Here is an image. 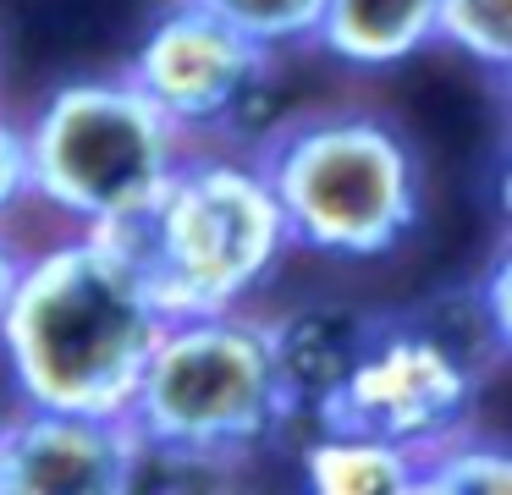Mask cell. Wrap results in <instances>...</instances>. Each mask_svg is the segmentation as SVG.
<instances>
[{
	"label": "cell",
	"instance_id": "2",
	"mask_svg": "<svg viewBox=\"0 0 512 495\" xmlns=\"http://www.w3.org/2000/svg\"><path fill=\"white\" fill-rule=\"evenodd\" d=\"M292 248L386 259L424 226V154L386 110L336 105L270 127L254 149Z\"/></svg>",
	"mask_w": 512,
	"mask_h": 495
},
{
	"label": "cell",
	"instance_id": "4",
	"mask_svg": "<svg viewBox=\"0 0 512 495\" xmlns=\"http://www.w3.org/2000/svg\"><path fill=\"white\" fill-rule=\"evenodd\" d=\"M34 204L72 231L133 237L193 143L122 72L67 77L23 121Z\"/></svg>",
	"mask_w": 512,
	"mask_h": 495
},
{
	"label": "cell",
	"instance_id": "13",
	"mask_svg": "<svg viewBox=\"0 0 512 495\" xmlns=\"http://www.w3.org/2000/svg\"><path fill=\"white\" fill-rule=\"evenodd\" d=\"M435 44L501 83L512 66V0H435Z\"/></svg>",
	"mask_w": 512,
	"mask_h": 495
},
{
	"label": "cell",
	"instance_id": "8",
	"mask_svg": "<svg viewBox=\"0 0 512 495\" xmlns=\"http://www.w3.org/2000/svg\"><path fill=\"white\" fill-rule=\"evenodd\" d=\"M138 429L127 413L17 407L0 418V495H122L133 490Z\"/></svg>",
	"mask_w": 512,
	"mask_h": 495
},
{
	"label": "cell",
	"instance_id": "10",
	"mask_svg": "<svg viewBox=\"0 0 512 495\" xmlns=\"http://www.w3.org/2000/svg\"><path fill=\"white\" fill-rule=\"evenodd\" d=\"M364 308L353 303H303L292 314L270 319V341H276V358L287 385L298 391L303 413L320 391H331L342 380V369L353 363V352L364 347V330H369Z\"/></svg>",
	"mask_w": 512,
	"mask_h": 495
},
{
	"label": "cell",
	"instance_id": "9",
	"mask_svg": "<svg viewBox=\"0 0 512 495\" xmlns=\"http://www.w3.org/2000/svg\"><path fill=\"white\" fill-rule=\"evenodd\" d=\"M314 50L347 72H397L435 50V0H325Z\"/></svg>",
	"mask_w": 512,
	"mask_h": 495
},
{
	"label": "cell",
	"instance_id": "5",
	"mask_svg": "<svg viewBox=\"0 0 512 495\" xmlns=\"http://www.w3.org/2000/svg\"><path fill=\"white\" fill-rule=\"evenodd\" d=\"M133 242L166 319L248 308L292 253L287 215L265 171L254 154L226 149H188Z\"/></svg>",
	"mask_w": 512,
	"mask_h": 495
},
{
	"label": "cell",
	"instance_id": "14",
	"mask_svg": "<svg viewBox=\"0 0 512 495\" xmlns=\"http://www.w3.org/2000/svg\"><path fill=\"white\" fill-rule=\"evenodd\" d=\"M193 6L215 11L226 28L265 44L270 55H287V50H314L325 0H193Z\"/></svg>",
	"mask_w": 512,
	"mask_h": 495
},
{
	"label": "cell",
	"instance_id": "11",
	"mask_svg": "<svg viewBox=\"0 0 512 495\" xmlns=\"http://www.w3.org/2000/svg\"><path fill=\"white\" fill-rule=\"evenodd\" d=\"M298 479L314 495H413L419 457L358 429H314L298 451Z\"/></svg>",
	"mask_w": 512,
	"mask_h": 495
},
{
	"label": "cell",
	"instance_id": "7",
	"mask_svg": "<svg viewBox=\"0 0 512 495\" xmlns=\"http://www.w3.org/2000/svg\"><path fill=\"white\" fill-rule=\"evenodd\" d=\"M122 77L182 132L188 143L248 138V116L265 105L276 55L226 28L193 0H166L127 50Z\"/></svg>",
	"mask_w": 512,
	"mask_h": 495
},
{
	"label": "cell",
	"instance_id": "6",
	"mask_svg": "<svg viewBox=\"0 0 512 495\" xmlns=\"http://www.w3.org/2000/svg\"><path fill=\"white\" fill-rule=\"evenodd\" d=\"M485 374L490 369L474 347L441 325H424V314H375L364 347L331 391L314 396L309 413L314 429H358L424 457L474 424Z\"/></svg>",
	"mask_w": 512,
	"mask_h": 495
},
{
	"label": "cell",
	"instance_id": "3",
	"mask_svg": "<svg viewBox=\"0 0 512 495\" xmlns=\"http://www.w3.org/2000/svg\"><path fill=\"white\" fill-rule=\"evenodd\" d=\"M122 413L144 446L248 462L287 435L303 402L281 374L270 319L221 308L166 319Z\"/></svg>",
	"mask_w": 512,
	"mask_h": 495
},
{
	"label": "cell",
	"instance_id": "1",
	"mask_svg": "<svg viewBox=\"0 0 512 495\" xmlns=\"http://www.w3.org/2000/svg\"><path fill=\"white\" fill-rule=\"evenodd\" d=\"M166 330L133 237L72 231L23 253L0 314V358L17 402L122 413Z\"/></svg>",
	"mask_w": 512,
	"mask_h": 495
},
{
	"label": "cell",
	"instance_id": "16",
	"mask_svg": "<svg viewBox=\"0 0 512 495\" xmlns=\"http://www.w3.org/2000/svg\"><path fill=\"white\" fill-rule=\"evenodd\" d=\"M17 270H23V248H17V242L6 237V226H0V314H6V303H12Z\"/></svg>",
	"mask_w": 512,
	"mask_h": 495
},
{
	"label": "cell",
	"instance_id": "12",
	"mask_svg": "<svg viewBox=\"0 0 512 495\" xmlns=\"http://www.w3.org/2000/svg\"><path fill=\"white\" fill-rule=\"evenodd\" d=\"M413 495H512V451L485 429H457L419 457Z\"/></svg>",
	"mask_w": 512,
	"mask_h": 495
},
{
	"label": "cell",
	"instance_id": "15",
	"mask_svg": "<svg viewBox=\"0 0 512 495\" xmlns=\"http://www.w3.org/2000/svg\"><path fill=\"white\" fill-rule=\"evenodd\" d=\"M34 204V176H28V143H23V121L0 110V226L17 209Z\"/></svg>",
	"mask_w": 512,
	"mask_h": 495
}]
</instances>
